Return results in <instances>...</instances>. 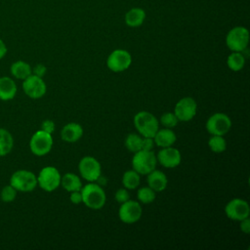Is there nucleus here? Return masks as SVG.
Returning <instances> with one entry per match:
<instances>
[{
  "label": "nucleus",
  "instance_id": "obj_9",
  "mask_svg": "<svg viewBox=\"0 0 250 250\" xmlns=\"http://www.w3.org/2000/svg\"><path fill=\"white\" fill-rule=\"evenodd\" d=\"M132 62L130 53L123 49L112 51L106 59V66L112 72H122L128 69Z\"/></svg>",
  "mask_w": 250,
  "mask_h": 250
},
{
  "label": "nucleus",
  "instance_id": "obj_31",
  "mask_svg": "<svg viewBox=\"0 0 250 250\" xmlns=\"http://www.w3.org/2000/svg\"><path fill=\"white\" fill-rule=\"evenodd\" d=\"M129 197H130V195H129L128 189L125 188H122L117 189V191H116L115 194H114V199H115V201H117V202L120 203V204L123 203V202H125V201H127V200H129Z\"/></svg>",
  "mask_w": 250,
  "mask_h": 250
},
{
  "label": "nucleus",
  "instance_id": "obj_34",
  "mask_svg": "<svg viewBox=\"0 0 250 250\" xmlns=\"http://www.w3.org/2000/svg\"><path fill=\"white\" fill-rule=\"evenodd\" d=\"M154 146V141L152 138H148V137H143V141H142V149L145 150H152Z\"/></svg>",
  "mask_w": 250,
  "mask_h": 250
},
{
  "label": "nucleus",
  "instance_id": "obj_10",
  "mask_svg": "<svg viewBox=\"0 0 250 250\" xmlns=\"http://www.w3.org/2000/svg\"><path fill=\"white\" fill-rule=\"evenodd\" d=\"M78 170L81 177L87 182H96L102 175V167L100 162L93 156H84L80 159Z\"/></svg>",
  "mask_w": 250,
  "mask_h": 250
},
{
  "label": "nucleus",
  "instance_id": "obj_32",
  "mask_svg": "<svg viewBox=\"0 0 250 250\" xmlns=\"http://www.w3.org/2000/svg\"><path fill=\"white\" fill-rule=\"evenodd\" d=\"M40 130H42V131H44L46 133L52 134L55 131V123H54V121H52L50 119L44 120L41 123V129Z\"/></svg>",
  "mask_w": 250,
  "mask_h": 250
},
{
  "label": "nucleus",
  "instance_id": "obj_21",
  "mask_svg": "<svg viewBox=\"0 0 250 250\" xmlns=\"http://www.w3.org/2000/svg\"><path fill=\"white\" fill-rule=\"evenodd\" d=\"M61 186L68 192L80 190L82 188V183L80 178L74 173H65L61 178Z\"/></svg>",
  "mask_w": 250,
  "mask_h": 250
},
{
  "label": "nucleus",
  "instance_id": "obj_4",
  "mask_svg": "<svg viewBox=\"0 0 250 250\" xmlns=\"http://www.w3.org/2000/svg\"><path fill=\"white\" fill-rule=\"evenodd\" d=\"M10 185L18 191L29 192L37 186V177L34 173L28 170H18L13 173L10 178Z\"/></svg>",
  "mask_w": 250,
  "mask_h": 250
},
{
  "label": "nucleus",
  "instance_id": "obj_5",
  "mask_svg": "<svg viewBox=\"0 0 250 250\" xmlns=\"http://www.w3.org/2000/svg\"><path fill=\"white\" fill-rule=\"evenodd\" d=\"M249 43V31L246 27L235 26L226 37V44L231 52H243Z\"/></svg>",
  "mask_w": 250,
  "mask_h": 250
},
{
  "label": "nucleus",
  "instance_id": "obj_12",
  "mask_svg": "<svg viewBox=\"0 0 250 250\" xmlns=\"http://www.w3.org/2000/svg\"><path fill=\"white\" fill-rule=\"evenodd\" d=\"M227 217L232 221H241L250 215V207L246 200L241 198H233L229 201L225 207Z\"/></svg>",
  "mask_w": 250,
  "mask_h": 250
},
{
  "label": "nucleus",
  "instance_id": "obj_11",
  "mask_svg": "<svg viewBox=\"0 0 250 250\" xmlns=\"http://www.w3.org/2000/svg\"><path fill=\"white\" fill-rule=\"evenodd\" d=\"M143 214V209L139 201L135 200H127L121 203L118 216L121 222L125 224H134L138 222Z\"/></svg>",
  "mask_w": 250,
  "mask_h": 250
},
{
  "label": "nucleus",
  "instance_id": "obj_26",
  "mask_svg": "<svg viewBox=\"0 0 250 250\" xmlns=\"http://www.w3.org/2000/svg\"><path fill=\"white\" fill-rule=\"evenodd\" d=\"M142 141H143V137L141 135H138L135 133H130L125 138L124 144H125L126 148L129 151L135 153L142 149Z\"/></svg>",
  "mask_w": 250,
  "mask_h": 250
},
{
  "label": "nucleus",
  "instance_id": "obj_8",
  "mask_svg": "<svg viewBox=\"0 0 250 250\" xmlns=\"http://www.w3.org/2000/svg\"><path fill=\"white\" fill-rule=\"evenodd\" d=\"M205 127L210 135L225 136L231 127V120L227 114L217 112L207 119Z\"/></svg>",
  "mask_w": 250,
  "mask_h": 250
},
{
  "label": "nucleus",
  "instance_id": "obj_28",
  "mask_svg": "<svg viewBox=\"0 0 250 250\" xmlns=\"http://www.w3.org/2000/svg\"><path fill=\"white\" fill-rule=\"evenodd\" d=\"M155 193L156 192L152 188H150L148 186L143 187L138 189L137 197H138L139 202L144 203V204H149L155 200V197H156Z\"/></svg>",
  "mask_w": 250,
  "mask_h": 250
},
{
  "label": "nucleus",
  "instance_id": "obj_1",
  "mask_svg": "<svg viewBox=\"0 0 250 250\" xmlns=\"http://www.w3.org/2000/svg\"><path fill=\"white\" fill-rule=\"evenodd\" d=\"M80 191L82 194V203H84L88 208L99 210L105 204V192L99 184L89 182V184L81 188Z\"/></svg>",
  "mask_w": 250,
  "mask_h": 250
},
{
  "label": "nucleus",
  "instance_id": "obj_22",
  "mask_svg": "<svg viewBox=\"0 0 250 250\" xmlns=\"http://www.w3.org/2000/svg\"><path fill=\"white\" fill-rule=\"evenodd\" d=\"M10 71L15 78L23 80L32 73V68L26 62L17 61L12 63Z\"/></svg>",
  "mask_w": 250,
  "mask_h": 250
},
{
  "label": "nucleus",
  "instance_id": "obj_7",
  "mask_svg": "<svg viewBox=\"0 0 250 250\" xmlns=\"http://www.w3.org/2000/svg\"><path fill=\"white\" fill-rule=\"evenodd\" d=\"M53 146L52 134L46 133L42 130L36 131L30 138L29 148L36 156H43L50 152Z\"/></svg>",
  "mask_w": 250,
  "mask_h": 250
},
{
  "label": "nucleus",
  "instance_id": "obj_13",
  "mask_svg": "<svg viewBox=\"0 0 250 250\" xmlns=\"http://www.w3.org/2000/svg\"><path fill=\"white\" fill-rule=\"evenodd\" d=\"M22 81V90L27 97L31 99H40L46 94L47 86L41 77L31 73Z\"/></svg>",
  "mask_w": 250,
  "mask_h": 250
},
{
  "label": "nucleus",
  "instance_id": "obj_20",
  "mask_svg": "<svg viewBox=\"0 0 250 250\" xmlns=\"http://www.w3.org/2000/svg\"><path fill=\"white\" fill-rule=\"evenodd\" d=\"M146 12L141 8H132L125 15V22L130 27H138L143 24Z\"/></svg>",
  "mask_w": 250,
  "mask_h": 250
},
{
  "label": "nucleus",
  "instance_id": "obj_19",
  "mask_svg": "<svg viewBox=\"0 0 250 250\" xmlns=\"http://www.w3.org/2000/svg\"><path fill=\"white\" fill-rule=\"evenodd\" d=\"M17 94V85L15 81L8 77H0V100L10 101L15 98Z\"/></svg>",
  "mask_w": 250,
  "mask_h": 250
},
{
  "label": "nucleus",
  "instance_id": "obj_30",
  "mask_svg": "<svg viewBox=\"0 0 250 250\" xmlns=\"http://www.w3.org/2000/svg\"><path fill=\"white\" fill-rule=\"evenodd\" d=\"M179 120L177 116L175 115L174 112H165L164 114L161 115L160 117V123L165 127V128H174L178 124Z\"/></svg>",
  "mask_w": 250,
  "mask_h": 250
},
{
  "label": "nucleus",
  "instance_id": "obj_25",
  "mask_svg": "<svg viewBox=\"0 0 250 250\" xmlns=\"http://www.w3.org/2000/svg\"><path fill=\"white\" fill-rule=\"evenodd\" d=\"M227 64L232 71H239L245 64V58L241 52H232L227 59Z\"/></svg>",
  "mask_w": 250,
  "mask_h": 250
},
{
  "label": "nucleus",
  "instance_id": "obj_18",
  "mask_svg": "<svg viewBox=\"0 0 250 250\" xmlns=\"http://www.w3.org/2000/svg\"><path fill=\"white\" fill-rule=\"evenodd\" d=\"M152 139L154 141V145H156L157 146L167 147V146H171L175 144L177 137L172 129L164 128L161 130L158 129Z\"/></svg>",
  "mask_w": 250,
  "mask_h": 250
},
{
  "label": "nucleus",
  "instance_id": "obj_16",
  "mask_svg": "<svg viewBox=\"0 0 250 250\" xmlns=\"http://www.w3.org/2000/svg\"><path fill=\"white\" fill-rule=\"evenodd\" d=\"M83 136V128L79 123L70 122L65 124L61 131V138L65 143H76Z\"/></svg>",
  "mask_w": 250,
  "mask_h": 250
},
{
  "label": "nucleus",
  "instance_id": "obj_29",
  "mask_svg": "<svg viewBox=\"0 0 250 250\" xmlns=\"http://www.w3.org/2000/svg\"><path fill=\"white\" fill-rule=\"evenodd\" d=\"M17 189L12 187L11 185H8V186H5L2 190H1V193H0V198L3 202H12L15 200V198L17 197Z\"/></svg>",
  "mask_w": 250,
  "mask_h": 250
},
{
  "label": "nucleus",
  "instance_id": "obj_6",
  "mask_svg": "<svg viewBox=\"0 0 250 250\" xmlns=\"http://www.w3.org/2000/svg\"><path fill=\"white\" fill-rule=\"evenodd\" d=\"M37 177V185L45 191L51 192L61 186V174L56 167L46 166L42 168Z\"/></svg>",
  "mask_w": 250,
  "mask_h": 250
},
{
  "label": "nucleus",
  "instance_id": "obj_3",
  "mask_svg": "<svg viewBox=\"0 0 250 250\" xmlns=\"http://www.w3.org/2000/svg\"><path fill=\"white\" fill-rule=\"evenodd\" d=\"M156 156L152 150L141 149L132 158V167L140 175H147L156 167Z\"/></svg>",
  "mask_w": 250,
  "mask_h": 250
},
{
  "label": "nucleus",
  "instance_id": "obj_36",
  "mask_svg": "<svg viewBox=\"0 0 250 250\" xmlns=\"http://www.w3.org/2000/svg\"><path fill=\"white\" fill-rule=\"evenodd\" d=\"M240 223V230L246 234H248L250 232V220L249 217L239 221Z\"/></svg>",
  "mask_w": 250,
  "mask_h": 250
},
{
  "label": "nucleus",
  "instance_id": "obj_17",
  "mask_svg": "<svg viewBox=\"0 0 250 250\" xmlns=\"http://www.w3.org/2000/svg\"><path fill=\"white\" fill-rule=\"evenodd\" d=\"M146 176V183L148 187L152 188L155 192H160L166 188L168 180L163 172L154 169L151 172H149Z\"/></svg>",
  "mask_w": 250,
  "mask_h": 250
},
{
  "label": "nucleus",
  "instance_id": "obj_33",
  "mask_svg": "<svg viewBox=\"0 0 250 250\" xmlns=\"http://www.w3.org/2000/svg\"><path fill=\"white\" fill-rule=\"evenodd\" d=\"M46 71H47V67L42 63H38L32 68V74L41 78L46 74Z\"/></svg>",
  "mask_w": 250,
  "mask_h": 250
},
{
  "label": "nucleus",
  "instance_id": "obj_14",
  "mask_svg": "<svg viewBox=\"0 0 250 250\" xmlns=\"http://www.w3.org/2000/svg\"><path fill=\"white\" fill-rule=\"evenodd\" d=\"M197 110V104L193 98L191 97H185L178 101V103L175 105L174 113L177 116L179 121L187 122L191 120Z\"/></svg>",
  "mask_w": 250,
  "mask_h": 250
},
{
  "label": "nucleus",
  "instance_id": "obj_35",
  "mask_svg": "<svg viewBox=\"0 0 250 250\" xmlns=\"http://www.w3.org/2000/svg\"><path fill=\"white\" fill-rule=\"evenodd\" d=\"M70 201L73 204H80L82 203V194L80 190H75V191H71V194L69 196Z\"/></svg>",
  "mask_w": 250,
  "mask_h": 250
},
{
  "label": "nucleus",
  "instance_id": "obj_24",
  "mask_svg": "<svg viewBox=\"0 0 250 250\" xmlns=\"http://www.w3.org/2000/svg\"><path fill=\"white\" fill-rule=\"evenodd\" d=\"M140 174L134 169L126 171L122 176V185L127 189H134L140 185Z\"/></svg>",
  "mask_w": 250,
  "mask_h": 250
},
{
  "label": "nucleus",
  "instance_id": "obj_23",
  "mask_svg": "<svg viewBox=\"0 0 250 250\" xmlns=\"http://www.w3.org/2000/svg\"><path fill=\"white\" fill-rule=\"evenodd\" d=\"M14 146V139L12 134L4 129L0 128V157L9 154Z\"/></svg>",
  "mask_w": 250,
  "mask_h": 250
},
{
  "label": "nucleus",
  "instance_id": "obj_2",
  "mask_svg": "<svg viewBox=\"0 0 250 250\" xmlns=\"http://www.w3.org/2000/svg\"><path fill=\"white\" fill-rule=\"evenodd\" d=\"M133 122L136 130L142 137L153 138L159 126L156 117L152 113L145 110L136 113Z\"/></svg>",
  "mask_w": 250,
  "mask_h": 250
},
{
  "label": "nucleus",
  "instance_id": "obj_15",
  "mask_svg": "<svg viewBox=\"0 0 250 250\" xmlns=\"http://www.w3.org/2000/svg\"><path fill=\"white\" fill-rule=\"evenodd\" d=\"M156 160L165 168H175L180 165L182 161V155L177 148L171 146L167 147H161V149L157 152Z\"/></svg>",
  "mask_w": 250,
  "mask_h": 250
},
{
  "label": "nucleus",
  "instance_id": "obj_37",
  "mask_svg": "<svg viewBox=\"0 0 250 250\" xmlns=\"http://www.w3.org/2000/svg\"><path fill=\"white\" fill-rule=\"evenodd\" d=\"M7 54V47L3 40L0 39V60L3 59Z\"/></svg>",
  "mask_w": 250,
  "mask_h": 250
},
{
  "label": "nucleus",
  "instance_id": "obj_27",
  "mask_svg": "<svg viewBox=\"0 0 250 250\" xmlns=\"http://www.w3.org/2000/svg\"><path fill=\"white\" fill-rule=\"evenodd\" d=\"M209 148L216 153H221L227 148V142L224 136L211 135V138L208 140Z\"/></svg>",
  "mask_w": 250,
  "mask_h": 250
}]
</instances>
